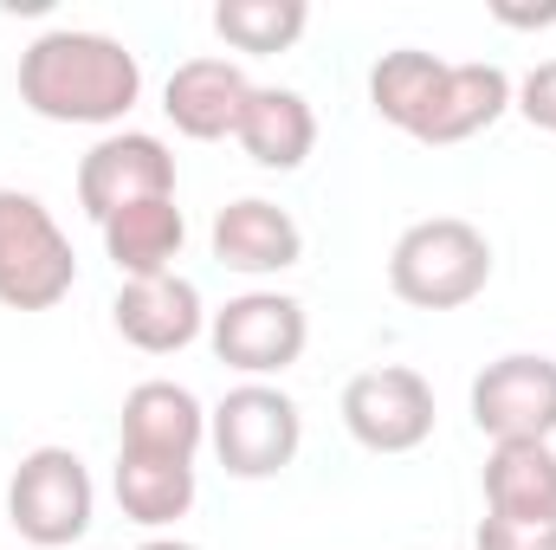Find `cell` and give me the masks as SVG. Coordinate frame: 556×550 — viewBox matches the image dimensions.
I'll list each match as a JSON object with an SVG mask.
<instances>
[{
	"mask_svg": "<svg viewBox=\"0 0 556 550\" xmlns=\"http://www.w3.org/2000/svg\"><path fill=\"white\" fill-rule=\"evenodd\" d=\"M181 247H188V221H181L175 201H142V208H124V214L104 221V253L124 278L175 273Z\"/></svg>",
	"mask_w": 556,
	"mask_h": 550,
	"instance_id": "e0dca14e",
	"label": "cell"
},
{
	"mask_svg": "<svg viewBox=\"0 0 556 550\" xmlns=\"http://www.w3.org/2000/svg\"><path fill=\"white\" fill-rule=\"evenodd\" d=\"M137 550H201V545H181V538H149V545H137Z\"/></svg>",
	"mask_w": 556,
	"mask_h": 550,
	"instance_id": "cb8c5ba5",
	"label": "cell"
},
{
	"mask_svg": "<svg viewBox=\"0 0 556 550\" xmlns=\"http://www.w3.org/2000/svg\"><path fill=\"white\" fill-rule=\"evenodd\" d=\"M111 486H117V505H124V518H130V525L162 532V525L188 518V505H194V460H149V453H117V473H111Z\"/></svg>",
	"mask_w": 556,
	"mask_h": 550,
	"instance_id": "ac0fdd59",
	"label": "cell"
},
{
	"mask_svg": "<svg viewBox=\"0 0 556 550\" xmlns=\"http://www.w3.org/2000/svg\"><path fill=\"white\" fill-rule=\"evenodd\" d=\"M311 26V7L304 0H220L214 7V33L233 46V52H253V59H273L291 52Z\"/></svg>",
	"mask_w": 556,
	"mask_h": 550,
	"instance_id": "ffe728a7",
	"label": "cell"
},
{
	"mask_svg": "<svg viewBox=\"0 0 556 550\" xmlns=\"http://www.w3.org/2000/svg\"><path fill=\"white\" fill-rule=\"evenodd\" d=\"M343 427L369 453H415L433 434V383L408 363H382L350 376L343 389Z\"/></svg>",
	"mask_w": 556,
	"mask_h": 550,
	"instance_id": "ba28073f",
	"label": "cell"
},
{
	"mask_svg": "<svg viewBox=\"0 0 556 550\" xmlns=\"http://www.w3.org/2000/svg\"><path fill=\"white\" fill-rule=\"evenodd\" d=\"M505 111H511V72L505 65H485V59L446 65V78H440V91H433V104L420 117L415 142H433V149L466 142V137H479V130H492Z\"/></svg>",
	"mask_w": 556,
	"mask_h": 550,
	"instance_id": "5bb4252c",
	"label": "cell"
},
{
	"mask_svg": "<svg viewBox=\"0 0 556 550\" xmlns=\"http://www.w3.org/2000/svg\"><path fill=\"white\" fill-rule=\"evenodd\" d=\"M485 512L492 518H556V453L551 440H498L485 453Z\"/></svg>",
	"mask_w": 556,
	"mask_h": 550,
	"instance_id": "2e32d148",
	"label": "cell"
},
{
	"mask_svg": "<svg viewBox=\"0 0 556 550\" xmlns=\"http://www.w3.org/2000/svg\"><path fill=\"white\" fill-rule=\"evenodd\" d=\"M253 98V78L233 65V59H188L168 72L162 85V111L181 137L194 142H220L240 130V111Z\"/></svg>",
	"mask_w": 556,
	"mask_h": 550,
	"instance_id": "7c38bea8",
	"label": "cell"
},
{
	"mask_svg": "<svg viewBox=\"0 0 556 550\" xmlns=\"http://www.w3.org/2000/svg\"><path fill=\"white\" fill-rule=\"evenodd\" d=\"M142 98L137 52L111 33L52 26L20 52V104L46 124H124Z\"/></svg>",
	"mask_w": 556,
	"mask_h": 550,
	"instance_id": "6da1fadb",
	"label": "cell"
},
{
	"mask_svg": "<svg viewBox=\"0 0 556 550\" xmlns=\"http://www.w3.org/2000/svg\"><path fill=\"white\" fill-rule=\"evenodd\" d=\"M78 285V253L52 208L26 188H0V304L7 311H52Z\"/></svg>",
	"mask_w": 556,
	"mask_h": 550,
	"instance_id": "3957f363",
	"label": "cell"
},
{
	"mask_svg": "<svg viewBox=\"0 0 556 550\" xmlns=\"http://www.w3.org/2000/svg\"><path fill=\"white\" fill-rule=\"evenodd\" d=\"M214 260L247 278L291 273L304 260V227L266 195H240V201H227L214 214Z\"/></svg>",
	"mask_w": 556,
	"mask_h": 550,
	"instance_id": "8fae6325",
	"label": "cell"
},
{
	"mask_svg": "<svg viewBox=\"0 0 556 550\" xmlns=\"http://www.w3.org/2000/svg\"><path fill=\"white\" fill-rule=\"evenodd\" d=\"M98 486L72 447H33L7 479V518L33 550H65L91 532Z\"/></svg>",
	"mask_w": 556,
	"mask_h": 550,
	"instance_id": "277c9868",
	"label": "cell"
},
{
	"mask_svg": "<svg viewBox=\"0 0 556 550\" xmlns=\"http://www.w3.org/2000/svg\"><path fill=\"white\" fill-rule=\"evenodd\" d=\"M472 550H556V518H538V525H525V518H479V532H472Z\"/></svg>",
	"mask_w": 556,
	"mask_h": 550,
	"instance_id": "44dd1931",
	"label": "cell"
},
{
	"mask_svg": "<svg viewBox=\"0 0 556 550\" xmlns=\"http://www.w3.org/2000/svg\"><path fill=\"white\" fill-rule=\"evenodd\" d=\"M440 78H446V59H433V52H420V46L382 52L376 72H369V104H376L382 124H395V130L415 137L420 117H427V104H433V91H440Z\"/></svg>",
	"mask_w": 556,
	"mask_h": 550,
	"instance_id": "d6986e66",
	"label": "cell"
},
{
	"mask_svg": "<svg viewBox=\"0 0 556 550\" xmlns=\"http://www.w3.org/2000/svg\"><path fill=\"white\" fill-rule=\"evenodd\" d=\"M142 201H175V155L149 130H111L85 149L78 162V208L104 227L111 214Z\"/></svg>",
	"mask_w": 556,
	"mask_h": 550,
	"instance_id": "52a82bcc",
	"label": "cell"
},
{
	"mask_svg": "<svg viewBox=\"0 0 556 550\" xmlns=\"http://www.w3.org/2000/svg\"><path fill=\"white\" fill-rule=\"evenodd\" d=\"M233 142H240L260 168L291 175V168H304V155L317 149V111H311L298 91H285V85H253Z\"/></svg>",
	"mask_w": 556,
	"mask_h": 550,
	"instance_id": "9a60e30c",
	"label": "cell"
},
{
	"mask_svg": "<svg viewBox=\"0 0 556 550\" xmlns=\"http://www.w3.org/2000/svg\"><path fill=\"white\" fill-rule=\"evenodd\" d=\"M207 343L227 370H240L247 383H266V376H285L304 357L311 317L285 291H240L207 317Z\"/></svg>",
	"mask_w": 556,
	"mask_h": 550,
	"instance_id": "8992f818",
	"label": "cell"
},
{
	"mask_svg": "<svg viewBox=\"0 0 556 550\" xmlns=\"http://www.w3.org/2000/svg\"><path fill=\"white\" fill-rule=\"evenodd\" d=\"M511 104L525 111V124H531V130L556 137V59L531 65V72H525V78L511 85Z\"/></svg>",
	"mask_w": 556,
	"mask_h": 550,
	"instance_id": "7402d4cb",
	"label": "cell"
},
{
	"mask_svg": "<svg viewBox=\"0 0 556 550\" xmlns=\"http://www.w3.org/2000/svg\"><path fill=\"white\" fill-rule=\"evenodd\" d=\"M485 285H492V240L459 214L415 221L389 247V291L415 311H459Z\"/></svg>",
	"mask_w": 556,
	"mask_h": 550,
	"instance_id": "7a4b0ae2",
	"label": "cell"
},
{
	"mask_svg": "<svg viewBox=\"0 0 556 550\" xmlns=\"http://www.w3.org/2000/svg\"><path fill=\"white\" fill-rule=\"evenodd\" d=\"M111 317H117V337L137 343L142 357H175V350H188L201 337L207 304H201L194 278L162 273V278H124Z\"/></svg>",
	"mask_w": 556,
	"mask_h": 550,
	"instance_id": "30bf717a",
	"label": "cell"
},
{
	"mask_svg": "<svg viewBox=\"0 0 556 550\" xmlns=\"http://www.w3.org/2000/svg\"><path fill=\"white\" fill-rule=\"evenodd\" d=\"M207 440V409L194 402V389L149 376L124 396V440L117 453H149V460H194Z\"/></svg>",
	"mask_w": 556,
	"mask_h": 550,
	"instance_id": "4fadbf2b",
	"label": "cell"
},
{
	"mask_svg": "<svg viewBox=\"0 0 556 550\" xmlns=\"http://www.w3.org/2000/svg\"><path fill=\"white\" fill-rule=\"evenodd\" d=\"M472 421L498 440H551L556 434V363L538 350H511L472 376Z\"/></svg>",
	"mask_w": 556,
	"mask_h": 550,
	"instance_id": "9c48e42d",
	"label": "cell"
},
{
	"mask_svg": "<svg viewBox=\"0 0 556 550\" xmlns=\"http://www.w3.org/2000/svg\"><path fill=\"white\" fill-rule=\"evenodd\" d=\"M505 26H556V0L551 7H498Z\"/></svg>",
	"mask_w": 556,
	"mask_h": 550,
	"instance_id": "603a6c76",
	"label": "cell"
},
{
	"mask_svg": "<svg viewBox=\"0 0 556 550\" xmlns=\"http://www.w3.org/2000/svg\"><path fill=\"white\" fill-rule=\"evenodd\" d=\"M207 440L233 479H278L304 447V414L273 383H240L207 414Z\"/></svg>",
	"mask_w": 556,
	"mask_h": 550,
	"instance_id": "5b68a950",
	"label": "cell"
}]
</instances>
